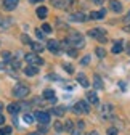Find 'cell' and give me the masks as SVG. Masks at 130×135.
Segmentation results:
<instances>
[{
  "instance_id": "1",
  "label": "cell",
  "mask_w": 130,
  "mask_h": 135,
  "mask_svg": "<svg viewBox=\"0 0 130 135\" xmlns=\"http://www.w3.org/2000/svg\"><path fill=\"white\" fill-rule=\"evenodd\" d=\"M68 42H69V45L71 47H74V48H82L84 45H85V40H84V36L80 32H77V31H69V36H68V39H66Z\"/></svg>"
},
{
  "instance_id": "6",
  "label": "cell",
  "mask_w": 130,
  "mask_h": 135,
  "mask_svg": "<svg viewBox=\"0 0 130 135\" xmlns=\"http://www.w3.org/2000/svg\"><path fill=\"white\" fill-rule=\"evenodd\" d=\"M112 113H114V108H112V105H101L100 108V116L103 117V119H111L112 117Z\"/></svg>"
},
{
  "instance_id": "43",
  "label": "cell",
  "mask_w": 130,
  "mask_h": 135,
  "mask_svg": "<svg viewBox=\"0 0 130 135\" xmlns=\"http://www.w3.org/2000/svg\"><path fill=\"white\" fill-rule=\"evenodd\" d=\"M2 69H5V63H0V71Z\"/></svg>"
},
{
  "instance_id": "37",
  "label": "cell",
  "mask_w": 130,
  "mask_h": 135,
  "mask_svg": "<svg viewBox=\"0 0 130 135\" xmlns=\"http://www.w3.org/2000/svg\"><path fill=\"white\" fill-rule=\"evenodd\" d=\"M71 135H82V130H80V129H77V130H72V132H71Z\"/></svg>"
},
{
  "instance_id": "20",
  "label": "cell",
  "mask_w": 130,
  "mask_h": 135,
  "mask_svg": "<svg viewBox=\"0 0 130 135\" xmlns=\"http://www.w3.org/2000/svg\"><path fill=\"white\" fill-rule=\"evenodd\" d=\"M47 15H48V8L47 7H39L37 8V16H39L40 20H45Z\"/></svg>"
},
{
  "instance_id": "21",
  "label": "cell",
  "mask_w": 130,
  "mask_h": 135,
  "mask_svg": "<svg viewBox=\"0 0 130 135\" xmlns=\"http://www.w3.org/2000/svg\"><path fill=\"white\" fill-rule=\"evenodd\" d=\"M87 100L90 101L92 105H98V97H96L95 92H88V93H87Z\"/></svg>"
},
{
  "instance_id": "24",
  "label": "cell",
  "mask_w": 130,
  "mask_h": 135,
  "mask_svg": "<svg viewBox=\"0 0 130 135\" xmlns=\"http://www.w3.org/2000/svg\"><path fill=\"white\" fill-rule=\"evenodd\" d=\"M23 119H24V122H26V124H34L36 116H32V114H24V116H23Z\"/></svg>"
},
{
  "instance_id": "36",
  "label": "cell",
  "mask_w": 130,
  "mask_h": 135,
  "mask_svg": "<svg viewBox=\"0 0 130 135\" xmlns=\"http://www.w3.org/2000/svg\"><path fill=\"white\" fill-rule=\"evenodd\" d=\"M80 63H82V64H88V63H90V56H88V55H87V56H84V60L80 61Z\"/></svg>"
},
{
  "instance_id": "16",
  "label": "cell",
  "mask_w": 130,
  "mask_h": 135,
  "mask_svg": "<svg viewBox=\"0 0 130 135\" xmlns=\"http://www.w3.org/2000/svg\"><path fill=\"white\" fill-rule=\"evenodd\" d=\"M77 82H79L82 87H88V85H90V84H88V79H87V76H85V74H82V73L77 74Z\"/></svg>"
},
{
  "instance_id": "22",
  "label": "cell",
  "mask_w": 130,
  "mask_h": 135,
  "mask_svg": "<svg viewBox=\"0 0 130 135\" xmlns=\"http://www.w3.org/2000/svg\"><path fill=\"white\" fill-rule=\"evenodd\" d=\"M52 113H53L55 116L61 117V116H64V113H66V108H64V106H56V108L52 109Z\"/></svg>"
},
{
  "instance_id": "9",
  "label": "cell",
  "mask_w": 130,
  "mask_h": 135,
  "mask_svg": "<svg viewBox=\"0 0 130 135\" xmlns=\"http://www.w3.org/2000/svg\"><path fill=\"white\" fill-rule=\"evenodd\" d=\"M69 21H74V23H84L87 21V16L84 13H72L69 16Z\"/></svg>"
},
{
  "instance_id": "2",
  "label": "cell",
  "mask_w": 130,
  "mask_h": 135,
  "mask_svg": "<svg viewBox=\"0 0 130 135\" xmlns=\"http://www.w3.org/2000/svg\"><path fill=\"white\" fill-rule=\"evenodd\" d=\"M29 92H31V89H29L27 85H23V84H18V85H14L13 90H11L13 97H16V98H26V97L29 95Z\"/></svg>"
},
{
  "instance_id": "7",
  "label": "cell",
  "mask_w": 130,
  "mask_h": 135,
  "mask_svg": "<svg viewBox=\"0 0 130 135\" xmlns=\"http://www.w3.org/2000/svg\"><path fill=\"white\" fill-rule=\"evenodd\" d=\"M34 116H36V119H37L40 124H45V126H48V122H50V114H48V113H45V111H37Z\"/></svg>"
},
{
  "instance_id": "41",
  "label": "cell",
  "mask_w": 130,
  "mask_h": 135,
  "mask_svg": "<svg viewBox=\"0 0 130 135\" xmlns=\"http://www.w3.org/2000/svg\"><path fill=\"white\" fill-rule=\"evenodd\" d=\"M31 3H39V2H43V0H29Z\"/></svg>"
},
{
  "instance_id": "5",
  "label": "cell",
  "mask_w": 130,
  "mask_h": 135,
  "mask_svg": "<svg viewBox=\"0 0 130 135\" xmlns=\"http://www.w3.org/2000/svg\"><path fill=\"white\" fill-rule=\"evenodd\" d=\"M24 60L29 63V64H34V66H40V64H43V60L34 52V53H26L24 55Z\"/></svg>"
},
{
  "instance_id": "33",
  "label": "cell",
  "mask_w": 130,
  "mask_h": 135,
  "mask_svg": "<svg viewBox=\"0 0 130 135\" xmlns=\"http://www.w3.org/2000/svg\"><path fill=\"white\" fill-rule=\"evenodd\" d=\"M63 129H64V126H63L61 122H56V124H55V130H58V132H61Z\"/></svg>"
},
{
  "instance_id": "42",
  "label": "cell",
  "mask_w": 130,
  "mask_h": 135,
  "mask_svg": "<svg viewBox=\"0 0 130 135\" xmlns=\"http://www.w3.org/2000/svg\"><path fill=\"white\" fill-rule=\"evenodd\" d=\"M103 2H104V0H95V3H96V5H101Z\"/></svg>"
},
{
  "instance_id": "32",
  "label": "cell",
  "mask_w": 130,
  "mask_h": 135,
  "mask_svg": "<svg viewBox=\"0 0 130 135\" xmlns=\"http://www.w3.org/2000/svg\"><path fill=\"white\" fill-rule=\"evenodd\" d=\"M108 135H117V129H116V127L108 129Z\"/></svg>"
},
{
  "instance_id": "28",
  "label": "cell",
  "mask_w": 130,
  "mask_h": 135,
  "mask_svg": "<svg viewBox=\"0 0 130 135\" xmlns=\"http://www.w3.org/2000/svg\"><path fill=\"white\" fill-rule=\"evenodd\" d=\"M2 58H3L5 63H10V60H11V53H10V52H2Z\"/></svg>"
},
{
  "instance_id": "11",
  "label": "cell",
  "mask_w": 130,
  "mask_h": 135,
  "mask_svg": "<svg viewBox=\"0 0 130 135\" xmlns=\"http://www.w3.org/2000/svg\"><path fill=\"white\" fill-rule=\"evenodd\" d=\"M104 15H106V10H100V11H92L88 15V18L93 20V21H98V20H103L104 18Z\"/></svg>"
},
{
  "instance_id": "17",
  "label": "cell",
  "mask_w": 130,
  "mask_h": 135,
  "mask_svg": "<svg viewBox=\"0 0 130 135\" xmlns=\"http://www.w3.org/2000/svg\"><path fill=\"white\" fill-rule=\"evenodd\" d=\"M31 45V48H32V52H36V53H40V52H43V45L40 44V42H31L29 44Z\"/></svg>"
},
{
  "instance_id": "8",
  "label": "cell",
  "mask_w": 130,
  "mask_h": 135,
  "mask_svg": "<svg viewBox=\"0 0 130 135\" xmlns=\"http://www.w3.org/2000/svg\"><path fill=\"white\" fill-rule=\"evenodd\" d=\"M74 2V0H50V3L56 8H61V10H66L71 3Z\"/></svg>"
},
{
  "instance_id": "10",
  "label": "cell",
  "mask_w": 130,
  "mask_h": 135,
  "mask_svg": "<svg viewBox=\"0 0 130 135\" xmlns=\"http://www.w3.org/2000/svg\"><path fill=\"white\" fill-rule=\"evenodd\" d=\"M47 48L50 50L52 53H58V52H59V42H56V40H53V39L48 40V42H47Z\"/></svg>"
},
{
  "instance_id": "44",
  "label": "cell",
  "mask_w": 130,
  "mask_h": 135,
  "mask_svg": "<svg viewBox=\"0 0 130 135\" xmlns=\"http://www.w3.org/2000/svg\"><path fill=\"white\" fill-rule=\"evenodd\" d=\"M125 48H127V53L130 55V44H127V47H125Z\"/></svg>"
},
{
  "instance_id": "4",
  "label": "cell",
  "mask_w": 130,
  "mask_h": 135,
  "mask_svg": "<svg viewBox=\"0 0 130 135\" xmlns=\"http://www.w3.org/2000/svg\"><path fill=\"white\" fill-rule=\"evenodd\" d=\"M72 111H74L76 114H88V113H90V106H88L87 101H79V103L74 105Z\"/></svg>"
},
{
  "instance_id": "12",
  "label": "cell",
  "mask_w": 130,
  "mask_h": 135,
  "mask_svg": "<svg viewBox=\"0 0 130 135\" xmlns=\"http://www.w3.org/2000/svg\"><path fill=\"white\" fill-rule=\"evenodd\" d=\"M18 3H19V0H5V2H3V8L8 10V11H13L16 7H18Z\"/></svg>"
},
{
  "instance_id": "14",
  "label": "cell",
  "mask_w": 130,
  "mask_h": 135,
  "mask_svg": "<svg viewBox=\"0 0 130 135\" xmlns=\"http://www.w3.org/2000/svg\"><path fill=\"white\" fill-rule=\"evenodd\" d=\"M7 109H8L10 114L16 116V113H19V109H21V103H10V105L7 106Z\"/></svg>"
},
{
  "instance_id": "39",
  "label": "cell",
  "mask_w": 130,
  "mask_h": 135,
  "mask_svg": "<svg viewBox=\"0 0 130 135\" xmlns=\"http://www.w3.org/2000/svg\"><path fill=\"white\" fill-rule=\"evenodd\" d=\"M21 40H23V42H29V44H31V40H29V37H27V36H23V37H21Z\"/></svg>"
},
{
  "instance_id": "34",
  "label": "cell",
  "mask_w": 130,
  "mask_h": 135,
  "mask_svg": "<svg viewBox=\"0 0 130 135\" xmlns=\"http://www.w3.org/2000/svg\"><path fill=\"white\" fill-rule=\"evenodd\" d=\"M64 69H66L69 74H72V73H74V68H72V66H69V64H64Z\"/></svg>"
},
{
  "instance_id": "46",
  "label": "cell",
  "mask_w": 130,
  "mask_h": 135,
  "mask_svg": "<svg viewBox=\"0 0 130 135\" xmlns=\"http://www.w3.org/2000/svg\"><path fill=\"white\" fill-rule=\"evenodd\" d=\"M88 135H98V132H92V133H88Z\"/></svg>"
},
{
  "instance_id": "27",
  "label": "cell",
  "mask_w": 130,
  "mask_h": 135,
  "mask_svg": "<svg viewBox=\"0 0 130 135\" xmlns=\"http://www.w3.org/2000/svg\"><path fill=\"white\" fill-rule=\"evenodd\" d=\"M64 129H66L68 132H72V130H74V122H72V121H66V124H64Z\"/></svg>"
},
{
  "instance_id": "38",
  "label": "cell",
  "mask_w": 130,
  "mask_h": 135,
  "mask_svg": "<svg viewBox=\"0 0 130 135\" xmlns=\"http://www.w3.org/2000/svg\"><path fill=\"white\" fill-rule=\"evenodd\" d=\"M124 23H130V11L125 15V18H124Z\"/></svg>"
},
{
  "instance_id": "29",
  "label": "cell",
  "mask_w": 130,
  "mask_h": 135,
  "mask_svg": "<svg viewBox=\"0 0 130 135\" xmlns=\"http://www.w3.org/2000/svg\"><path fill=\"white\" fill-rule=\"evenodd\" d=\"M96 55H98L100 58H104V56H106V52H104L103 48H100V47H98V48H96Z\"/></svg>"
},
{
  "instance_id": "25",
  "label": "cell",
  "mask_w": 130,
  "mask_h": 135,
  "mask_svg": "<svg viewBox=\"0 0 130 135\" xmlns=\"http://www.w3.org/2000/svg\"><path fill=\"white\" fill-rule=\"evenodd\" d=\"M122 50H124L122 42H116V44H114V47H112V53H121Z\"/></svg>"
},
{
  "instance_id": "23",
  "label": "cell",
  "mask_w": 130,
  "mask_h": 135,
  "mask_svg": "<svg viewBox=\"0 0 130 135\" xmlns=\"http://www.w3.org/2000/svg\"><path fill=\"white\" fill-rule=\"evenodd\" d=\"M8 64H10V66L13 68V69H19V68H21V61H19L18 58H11Z\"/></svg>"
},
{
  "instance_id": "40",
  "label": "cell",
  "mask_w": 130,
  "mask_h": 135,
  "mask_svg": "<svg viewBox=\"0 0 130 135\" xmlns=\"http://www.w3.org/2000/svg\"><path fill=\"white\" fill-rule=\"evenodd\" d=\"M2 124H5V117L0 114V126H2Z\"/></svg>"
},
{
  "instance_id": "3",
  "label": "cell",
  "mask_w": 130,
  "mask_h": 135,
  "mask_svg": "<svg viewBox=\"0 0 130 135\" xmlns=\"http://www.w3.org/2000/svg\"><path fill=\"white\" fill-rule=\"evenodd\" d=\"M88 36H90V37H95V39H98L100 42H106V31L101 29V27L90 29V31H88Z\"/></svg>"
},
{
  "instance_id": "31",
  "label": "cell",
  "mask_w": 130,
  "mask_h": 135,
  "mask_svg": "<svg viewBox=\"0 0 130 135\" xmlns=\"http://www.w3.org/2000/svg\"><path fill=\"white\" fill-rule=\"evenodd\" d=\"M43 34H45V32H42V29H36V36H37V39L42 40V39H43Z\"/></svg>"
},
{
  "instance_id": "45",
  "label": "cell",
  "mask_w": 130,
  "mask_h": 135,
  "mask_svg": "<svg viewBox=\"0 0 130 135\" xmlns=\"http://www.w3.org/2000/svg\"><path fill=\"white\" fill-rule=\"evenodd\" d=\"M2 109H3V103H0V113H2Z\"/></svg>"
},
{
  "instance_id": "35",
  "label": "cell",
  "mask_w": 130,
  "mask_h": 135,
  "mask_svg": "<svg viewBox=\"0 0 130 135\" xmlns=\"http://www.w3.org/2000/svg\"><path fill=\"white\" fill-rule=\"evenodd\" d=\"M84 127H85L84 121H77V129H80V130H84Z\"/></svg>"
},
{
  "instance_id": "26",
  "label": "cell",
  "mask_w": 130,
  "mask_h": 135,
  "mask_svg": "<svg viewBox=\"0 0 130 135\" xmlns=\"http://www.w3.org/2000/svg\"><path fill=\"white\" fill-rule=\"evenodd\" d=\"M10 133H11V127H8V126L0 129V135H10Z\"/></svg>"
},
{
  "instance_id": "30",
  "label": "cell",
  "mask_w": 130,
  "mask_h": 135,
  "mask_svg": "<svg viewBox=\"0 0 130 135\" xmlns=\"http://www.w3.org/2000/svg\"><path fill=\"white\" fill-rule=\"evenodd\" d=\"M42 31H43L45 34H48V32H52V26H50V24H47V23H45V24L42 26Z\"/></svg>"
},
{
  "instance_id": "13",
  "label": "cell",
  "mask_w": 130,
  "mask_h": 135,
  "mask_svg": "<svg viewBox=\"0 0 130 135\" xmlns=\"http://www.w3.org/2000/svg\"><path fill=\"white\" fill-rule=\"evenodd\" d=\"M109 8L114 13H121L122 11V3L119 2V0H111V2H109Z\"/></svg>"
},
{
  "instance_id": "18",
  "label": "cell",
  "mask_w": 130,
  "mask_h": 135,
  "mask_svg": "<svg viewBox=\"0 0 130 135\" xmlns=\"http://www.w3.org/2000/svg\"><path fill=\"white\" fill-rule=\"evenodd\" d=\"M93 85H95V89H100V90L104 87V85H103V80H101V77H100L98 74L93 76Z\"/></svg>"
},
{
  "instance_id": "15",
  "label": "cell",
  "mask_w": 130,
  "mask_h": 135,
  "mask_svg": "<svg viewBox=\"0 0 130 135\" xmlns=\"http://www.w3.org/2000/svg\"><path fill=\"white\" fill-rule=\"evenodd\" d=\"M24 74L26 76H37L39 74V69H37V66H34V64H29L26 69H24Z\"/></svg>"
},
{
  "instance_id": "47",
  "label": "cell",
  "mask_w": 130,
  "mask_h": 135,
  "mask_svg": "<svg viewBox=\"0 0 130 135\" xmlns=\"http://www.w3.org/2000/svg\"><path fill=\"white\" fill-rule=\"evenodd\" d=\"M128 31H130V27H128Z\"/></svg>"
},
{
  "instance_id": "19",
  "label": "cell",
  "mask_w": 130,
  "mask_h": 135,
  "mask_svg": "<svg viewBox=\"0 0 130 135\" xmlns=\"http://www.w3.org/2000/svg\"><path fill=\"white\" fill-rule=\"evenodd\" d=\"M45 100H50V101H55V92L52 90V89H47V90H43V95H42Z\"/></svg>"
}]
</instances>
